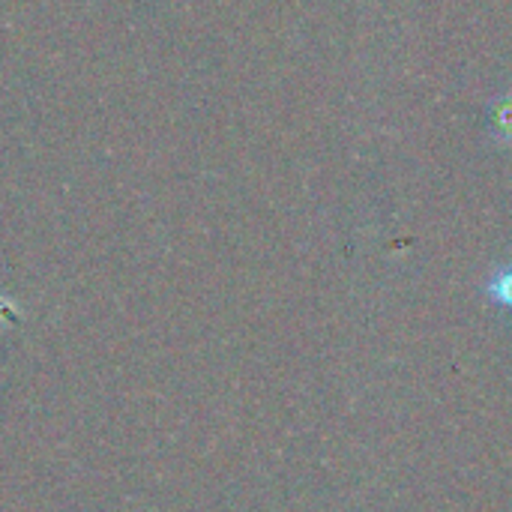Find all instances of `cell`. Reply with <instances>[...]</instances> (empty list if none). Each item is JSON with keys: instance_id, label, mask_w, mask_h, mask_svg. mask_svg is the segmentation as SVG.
<instances>
[{"instance_id": "6da1fadb", "label": "cell", "mask_w": 512, "mask_h": 512, "mask_svg": "<svg viewBox=\"0 0 512 512\" xmlns=\"http://www.w3.org/2000/svg\"><path fill=\"white\" fill-rule=\"evenodd\" d=\"M489 132L498 144H512V90L498 93L489 105Z\"/></svg>"}, {"instance_id": "7a4b0ae2", "label": "cell", "mask_w": 512, "mask_h": 512, "mask_svg": "<svg viewBox=\"0 0 512 512\" xmlns=\"http://www.w3.org/2000/svg\"><path fill=\"white\" fill-rule=\"evenodd\" d=\"M483 294H486L495 306L512 312V261L498 264V267L489 273V279H486V285H483Z\"/></svg>"}]
</instances>
